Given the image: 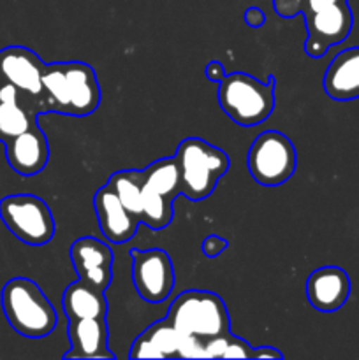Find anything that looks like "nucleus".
I'll list each match as a JSON object with an SVG mask.
<instances>
[{
	"label": "nucleus",
	"mask_w": 359,
	"mask_h": 360,
	"mask_svg": "<svg viewBox=\"0 0 359 360\" xmlns=\"http://www.w3.org/2000/svg\"><path fill=\"white\" fill-rule=\"evenodd\" d=\"M2 309L20 336L41 340L58 326V313L42 288L28 278H13L2 288Z\"/></svg>",
	"instance_id": "obj_1"
},
{
	"label": "nucleus",
	"mask_w": 359,
	"mask_h": 360,
	"mask_svg": "<svg viewBox=\"0 0 359 360\" xmlns=\"http://www.w3.org/2000/svg\"><path fill=\"white\" fill-rule=\"evenodd\" d=\"M175 158L180 171V192L194 202L210 197L231 165L224 150L201 137L183 139Z\"/></svg>",
	"instance_id": "obj_2"
},
{
	"label": "nucleus",
	"mask_w": 359,
	"mask_h": 360,
	"mask_svg": "<svg viewBox=\"0 0 359 360\" xmlns=\"http://www.w3.org/2000/svg\"><path fill=\"white\" fill-rule=\"evenodd\" d=\"M217 101L236 125H260L275 109V77L259 81L246 72L225 74L218 81Z\"/></svg>",
	"instance_id": "obj_3"
},
{
	"label": "nucleus",
	"mask_w": 359,
	"mask_h": 360,
	"mask_svg": "<svg viewBox=\"0 0 359 360\" xmlns=\"http://www.w3.org/2000/svg\"><path fill=\"white\" fill-rule=\"evenodd\" d=\"M168 320L180 334L201 341L231 333L227 306L220 295L208 290H185L171 302Z\"/></svg>",
	"instance_id": "obj_4"
},
{
	"label": "nucleus",
	"mask_w": 359,
	"mask_h": 360,
	"mask_svg": "<svg viewBox=\"0 0 359 360\" xmlns=\"http://www.w3.org/2000/svg\"><path fill=\"white\" fill-rule=\"evenodd\" d=\"M296 146L285 134L266 130L253 139L246 153V167L253 181L263 186H280L296 172Z\"/></svg>",
	"instance_id": "obj_5"
},
{
	"label": "nucleus",
	"mask_w": 359,
	"mask_h": 360,
	"mask_svg": "<svg viewBox=\"0 0 359 360\" xmlns=\"http://www.w3.org/2000/svg\"><path fill=\"white\" fill-rule=\"evenodd\" d=\"M0 220L11 234L30 246L48 245L56 231L48 204L32 193H14L0 200Z\"/></svg>",
	"instance_id": "obj_6"
},
{
	"label": "nucleus",
	"mask_w": 359,
	"mask_h": 360,
	"mask_svg": "<svg viewBox=\"0 0 359 360\" xmlns=\"http://www.w3.org/2000/svg\"><path fill=\"white\" fill-rule=\"evenodd\" d=\"M132 283L146 302H162L175 288V267L164 250H132Z\"/></svg>",
	"instance_id": "obj_7"
},
{
	"label": "nucleus",
	"mask_w": 359,
	"mask_h": 360,
	"mask_svg": "<svg viewBox=\"0 0 359 360\" xmlns=\"http://www.w3.org/2000/svg\"><path fill=\"white\" fill-rule=\"evenodd\" d=\"M352 25L354 14L347 0L305 14V27L308 32L305 53L312 58H320L329 51L331 46L340 44L351 35Z\"/></svg>",
	"instance_id": "obj_8"
},
{
	"label": "nucleus",
	"mask_w": 359,
	"mask_h": 360,
	"mask_svg": "<svg viewBox=\"0 0 359 360\" xmlns=\"http://www.w3.org/2000/svg\"><path fill=\"white\" fill-rule=\"evenodd\" d=\"M44 112H49L44 101L0 79V141L4 144L37 125L35 118Z\"/></svg>",
	"instance_id": "obj_9"
},
{
	"label": "nucleus",
	"mask_w": 359,
	"mask_h": 360,
	"mask_svg": "<svg viewBox=\"0 0 359 360\" xmlns=\"http://www.w3.org/2000/svg\"><path fill=\"white\" fill-rule=\"evenodd\" d=\"M46 65L48 63L42 62L37 53L25 46H7V48L0 49V79L14 84L25 94L41 98L44 102L42 76H44Z\"/></svg>",
	"instance_id": "obj_10"
},
{
	"label": "nucleus",
	"mask_w": 359,
	"mask_h": 360,
	"mask_svg": "<svg viewBox=\"0 0 359 360\" xmlns=\"http://www.w3.org/2000/svg\"><path fill=\"white\" fill-rule=\"evenodd\" d=\"M70 259L81 281L106 292L113 280V250L101 239L84 236L70 245Z\"/></svg>",
	"instance_id": "obj_11"
},
{
	"label": "nucleus",
	"mask_w": 359,
	"mask_h": 360,
	"mask_svg": "<svg viewBox=\"0 0 359 360\" xmlns=\"http://www.w3.org/2000/svg\"><path fill=\"white\" fill-rule=\"evenodd\" d=\"M308 302L322 313L344 308L351 295V278L338 266H324L313 271L305 285Z\"/></svg>",
	"instance_id": "obj_12"
},
{
	"label": "nucleus",
	"mask_w": 359,
	"mask_h": 360,
	"mask_svg": "<svg viewBox=\"0 0 359 360\" xmlns=\"http://www.w3.org/2000/svg\"><path fill=\"white\" fill-rule=\"evenodd\" d=\"M94 210L97 214L99 227L109 243L122 245L136 236L141 221L120 202L108 183L95 192Z\"/></svg>",
	"instance_id": "obj_13"
},
{
	"label": "nucleus",
	"mask_w": 359,
	"mask_h": 360,
	"mask_svg": "<svg viewBox=\"0 0 359 360\" xmlns=\"http://www.w3.org/2000/svg\"><path fill=\"white\" fill-rule=\"evenodd\" d=\"M67 83V115L88 116L101 105L102 91L97 72L87 62H63Z\"/></svg>",
	"instance_id": "obj_14"
},
{
	"label": "nucleus",
	"mask_w": 359,
	"mask_h": 360,
	"mask_svg": "<svg viewBox=\"0 0 359 360\" xmlns=\"http://www.w3.org/2000/svg\"><path fill=\"white\" fill-rule=\"evenodd\" d=\"M6 158L11 169L21 176L39 174L46 167L49 160V144L39 123L7 141Z\"/></svg>",
	"instance_id": "obj_15"
},
{
	"label": "nucleus",
	"mask_w": 359,
	"mask_h": 360,
	"mask_svg": "<svg viewBox=\"0 0 359 360\" xmlns=\"http://www.w3.org/2000/svg\"><path fill=\"white\" fill-rule=\"evenodd\" d=\"M70 350L63 359H115L108 347L106 319L69 320Z\"/></svg>",
	"instance_id": "obj_16"
},
{
	"label": "nucleus",
	"mask_w": 359,
	"mask_h": 360,
	"mask_svg": "<svg viewBox=\"0 0 359 360\" xmlns=\"http://www.w3.org/2000/svg\"><path fill=\"white\" fill-rule=\"evenodd\" d=\"M324 90L333 101L359 98V46L338 53L324 74Z\"/></svg>",
	"instance_id": "obj_17"
},
{
	"label": "nucleus",
	"mask_w": 359,
	"mask_h": 360,
	"mask_svg": "<svg viewBox=\"0 0 359 360\" xmlns=\"http://www.w3.org/2000/svg\"><path fill=\"white\" fill-rule=\"evenodd\" d=\"M182 334L169 323L160 320L148 327L130 347V359H180Z\"/></svg>",
	"instance_id": "obj_18"
},
{
	"label": "nucleus",
	"mask_w": 359,
	"mask_h": 360,
	"mask_svg": "<svg viewBox=\"0 0 359 360\" xmlns=\"http://www.w3.org/2000/svg\"><path fill=\"white\" fill-rule=\"evenodd\" d=\"M62 309L69 320L106 319L108 301L104 292L77 280L63 290Z\"/></svg>",
	"instance_id": "obj_19"
},
{
	"label": "nucleus",
	"mask_w": 359,
	"mask_h": 360,
	"mask_svg": "<svg viewBox=\"0 0 359 360\" xmlns=\"http://www.w3.org/2000/svg\"><path fill=\"white\" fill-rule=\"evenodd\" d=\"M108 185L120 199V202L141 221V200H143L144 174L136 169L116 171L109 176Z\"/></svg>",
	"instance_id": "obj_20"
},
{
	"label": "nucleus",
	"mask_w": 359,
	"mask_h": 360,
	"mask_svg": "<svg viewBox=\"0 0 359 360\" xmlns=\"http://www.w3.org/2000/svg\"><path fill=\"white\" fill-rule=\"evenodd\" d=\"M143 174L144 186L151 188L153 192L160 193L171 200L182 195V192H180V171L175 157L158 158L144 169Z\"/></svg>",
	"instance_id": "obj_21"
},
{
	"label": "nucleus",
	"mask_w": 359,
	"mask_h": 360,
	"mask_svg": "<svg viewBox=\"0 0 359 360\" xmlns=\"http://www.w3.org/2000/svg\"><path fill=\"white\" fill-rule=\"evenodd\" d=\"M253 347H250L245 340L234 336L232 333L225 338V350L222 359H252Z\"/></svg>",
	"instance_id": "obj_22"
},
{
	"label": "nucleus",
	"mask_w": 359,
	"mask_h": 360,
	"mask_svg": "<svg viewBox=\"0 0 359 360\" xmlns=\"http://www.w3.org/2000/svg\"><path fill=\"white\" fill-rule=\"evenodd\" d=\"M227 248H229L227 239L220 238V236H208V238L203 241V245H201L203 253L206 257H210V259L218 257L220 253H224Z\"/></svg>",
	"instance_id": "obj_23"
},
{
	"label": "nucleus",
	"mask_w": 359,
	"mask_h": 360,
	"mask_svg": "<svg viewBox=\"0 0 359 360\" xmlns=\"http://www.w3.org/2000/svg\"><path fill=\"white\" fill-rule=\"evenodd\" d=\"M306 0H273L275 13L282 18H292L301 14V7Z\"/></svg>",
	"instance_id": "obj_24"
},
{
	"label": "nucleus",
	"mask_w": 359,
	"mask_h": 360,
	"mask_svg": "<svg viewBox=\"0 0 359 360\" xmlns=\"http://www.w3.org/2000/svg\"><path fill=\"white\" fill-rule=\"evenodd\" d=\"M264 21H266V14L259 9V7H248L245 11V23L252 28L263 27Z\"/></svg>",
	"instance_id": "obj_25"
},
{
	"label": "nucleus",
	"mask_w": 359,
	"mask_h": 360,
	"mask_svg": "<svg viewBox=\"0 0 359 360\" xmlns=\"http://www.w3.org/2000/svg\"><path fill=\"white\" fill-rule=\"evenodd\" d=\"M252 359H284V354L273 347H257L253 348Z\"/></svg>",
	"instance_id": "obj_26"
},
{
	"label": "nucleus",
	"mask_w": 359,
	"mask_h": 360,
	"mask_svg": "<svg viewBox=\"0 0 359 360\" xmlns=\"http://www.w3.org/2000/svg\"><path fill=\"white\" fill-rule=\"evenodd\" d=\"M204 72H206L208 79L213 81V83H218V81H220L222 77L225 76L224 67H222V63H218V62H210V63H208L206 70H204Z\"/></svg>",
	"instance_id": "obj_27"
}]
</instances>
